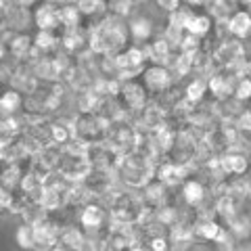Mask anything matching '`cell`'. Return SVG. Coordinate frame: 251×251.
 Segmentation results:
<instances>
[{
  "label": "cell",
  "instance_id": "cell-5",
  "mask_svg": "<svg viewBox=\"0 0 251 251\" xmlns=\"http://www.w3.org/2000/svg\"><path fill=\"white\" fill-rule=\"evenodd\" d=\"M74 134L77 140H82L86 145L103 143L109 134V122L103 120L97 111L77 113L74 120Z\"/></svg>",
  "mask_w": 251,
  "mask_h": 251
},
{
  "label": "cell",
  "instance_id": "cell-27",
  "mask_svg": "<svg viewBox=\"0 0 251 251\" xmlns=\"http://www.w3.org/2000/svg\"><path fill=\"white\" fill-rule=\"evenodd\" d=\"M75 4L80 9V13L84 15L86 25H90V23L99 21L100 17L107 15V0H77Z\"/></svg>",
  "mask_w": 251,
  "mask_h": 251
},
{
  "label": "cell",
  "instance_id": "cell-45",
  "mask_svg": "<svg viewBox=\"0 0 251 251\" xmlns=\"http://www.w3.org/2000/svg\"><path fill=\"white\" fill-rule=\"evenodd\" d=\"M247 46H249V49H251V38H249V40H247Z\"/></svg>",
  "mask_w": 251,
  "mask_h": 251
},
{
  "label": "cell",
  "instance_id": "cell-39",
  "mask_svg": "<svg viewBox=\"0 0 251 251\" xmlns=\"http://www.w3.org/2000/svg\"><path fill=\"white\" fill-rule=\"evenodd\" d=\"M124 251H145L143 245H138V243H134V245H130V247H126Z\"/></svg>",
  "mask_w": 251,
  "mask_h": 251
},
{
  "label": "cell",
  "instance_id": "cell-24",
  "mask_svg": "<svg viewBox=\"0 0 251 251\" xmlns=\"http://www.w3.org/2000/svg\"><path fill=\"white\" fill-rule=\"evenodd\" d=\"M182 92H184V99L188 103L197 105L201 100L209 99L207 94V75H199V74H193L191 77H186L182 82Z\"/></svg>",
  "mask_w": 251,
  "mask_h": 251
},
{
  "label": "cell",
  "instance_id": "cell-28",
  "mask_svg": "<svg viewBox=\"0 0 251 251\" xmlns=\"http://www.w3.org/2000/svg\"><path fill=\"white\" fill-rule=\"evenodd\" d=\"M15 243L21 251H36V230L31 222H19L15 230Z\"/></svg>",
  "mask_w": 251,
  "mask_h": 251
},
{
  "label": "cell",
  "instance_id": "cell-41",
  "mask_svg": "<svg viewBox=\"0 0 251 251\" xmlns=\"http://www.w3.org/2000/svg\"><path fill=\"white\" fill-rule=\"evenodd\" d=\"M132 2H134V4H136V6H143V4H145V2H149V0H132Z\"/></svg>",
  "mask_w": 251,
  "mask_h": 251
},
{
  "label": "cell",
  "instance_id": "cell-13",
  "mask_svg": "<svg viewBox=\"0 0 251 251\" xmlns=\"http://www.w3.org/2000/svg\"><path fill=\"white\" fill-rule=\"evenodd\" d=\"M34 29H46V31H61V6L59 2H50V0H40L34 9Z\"/></svg>",
  "mask_w": 251,
  "mask_h": 251
},
{
  "label": "cell",
  "instance_id": "cell-37",
  "mask_svg": "<svg viewBox=\"0 0 251 251\" xmlns=\"http://www.w3.org/2000/svg\"><path fill=\"white\" fill-rule=\"evenodd\" d=\"M13 4H21V6H27V9H34V6L40 2V0H11Z\"/></svg>",
  "mask_w": 251,
  "mask_h": 251
},
{
  "label": "cell",
  "instance_id": "cell-17",
  "mask_svg": "<svg viewBox=\"0 0 251 251\" xmlns=\"http://www.w3.org/2000/svg\"><path fill=\"white\" fill-rule=\"evenodd\" d=\"M218 157L226 176H247L251 172V153L247 149H230Z\"/></svg>",
  "mask_w": 251,
  "mask_h": 251
},
{
  "label": "cell",
  "instance_id": "cell-11",
  "mask_svg": "<svg viewBox=\"0 0 251 251\" xmlns=\"http://www.w3.org/2000/svg\"><path fill=\"white\" fill-rule=\"evenodd\" d=\"M247 42L237 40V38H226V40L216 42L214 50H211V57H214V65L218 67H228V65H239L243 54H245Z\"/></svg>",
  "mask_w": 251,
  "mask_h": 251
},
{
  "label": "cell",
  "instance_id": "cell-26",
  "mask_svg": "<svg viewBox=\"0 0 251 251\" xmlns=\"http://www.w3.org/2000/svg\"><path fill=\"white\" fill-rule=\"evenodd\" d=\"M214 17H211L209 13L205 11H195L191 23H188L186 31L193 36H199V38H207L211 36V31H214Z\"/></svg>",
  "mask_w": 251,
  "mask_h": 251
},
{
  "label": "cell",
  "instance_id": "cell-35",
  "mask_svg": "<svg viewBox=\"0 0 251 251\" xmlns=\"http://www.w3.org/2000/svg\"><path fill=\"white\" fill-rule=\"evenodd\" d=\"M153 2H155V9L161 11V13L168 17L172 11H176L178 6L182 4V0H153Z\"/></svg>",
  "mask_w": 251,
  "mask_h": 251
},
{
  "label": "cell",
  "instance_id": "cell-14",
  "mask_svg": "<svg viewBox=\"0 0 251 251\" xmlns=\"http://www.w3.org/2000/svg\"><path fill=\"white\" fill-rule=\"evenodd\" d=\"M178 193H180V197H182L184 205L193 207V209H197V207H201V205H205L207 201L214 199V195H211L209 186L203 182L201 178H197V176L186 178L184 182L178 186Z\"/></svg>",
  "mask_w": 251,
  "mask_h": 251
},
{
  "label": "cell",
  "instance_id": "cell-2",
  "mask_svg": "<svg viewBox=\"0 0 251 251\" xmlns=\"http://www.w3.org/2000/svg\"><path fill=\"white\" fill-rule=\"evenodd\" d=\"M109 211H111L113 222L117 224H132L136 226L143 220H147L153 214L155 209H151L145 203L140 191H134V188H126V186H115L111 195L105 199Z\"/></svg>",
  "mask_w": 251,
  "mask_h": 251
},
{
  "label": "cell",
  "instance_id": "cell-18",
  "mask_svg": "<svg viewBox=\"0 0 251 251\" xmlns=\"http://www.w3.org/2000/svg\"><path fill=\"white\" fill-rule=\"evenodd\" d=\"M2 27L11 31H34V13L27 6L11 2L2 17Z\"/></svg>",
  "mask_w": 251,
  "mask_h": 251
},
{
  "label": "cell",
  "instance_id": "cell-22",
  "mask_svg": "<svg viewBox=\"0 0 251 251\" xmlns=\"http://www.w3.org/2000/svg\"><path fill=\"white\" fill-rule=\"evenodd\" d=\"M170 193H172V188L168 184H163L159 178H153L151 182H147L143 188H140V195H143L145 203L151 209H157L159 205H163V203L168 201Z\"/></svg>",
  "mask_w": 251,
  "mask_h": 251
},
{
  "label": "cell",
  "instance_id": "cell-16",
  "mask_svg": "<svg viewBox=\"0 0 251 251\" xmlns=\"http://www.w3.org/2000/svg\"><path fill=\"white\" fill-rule=\"evenodd\" d=\"M86 155H88V161L94 170H109V172H115V166L122 157L111 145H109V140L88 145Z\"/></svg>",
  "mask_w": 251,
  "mask_h": 251
},
{
  "label": "cell",
  "instance_id": "cell-34",
  "mask_svg": "<svg viewBox=\"0 0 251 251\" xmlns=\"http://www.w3.org/2000/svg\"><path fill=\"white\" fill-rule=\"evenodd\" d=\"M234 97L241 99L243 103H249L251 100V75H243L239 84H237V88H234Z\"/></svg>",
  "mask_w": 251,
  "mask_h": 251
},
{
  "label": "cell",
  "instance_id": "cell-36",
  "mask_svg": "<svg viewBox=\"0 0 251 251\" xmlns=\"http://www.w3.org/2000/svg\"><path fill=\"white\" fill-rule=\"evenodd\" d=\"M36 251H69V249L59 241V243H54V245H50V247H42V249H36Z\"/></svg>",
  "mask_w": 251,
  "mask_h": 251
},
{
  "label": "cell",
  "instance_id": "cell-6",
  "mask_svg": "<svg viewBox=\"0 0 251 251\" xmlns=\"http://www.w3.org/2000/svg\"><path fill=\"white\" fill-rule=\"evenodd\" d=\"M138 136H140V130L136 128V124L132 122L130 117H120V120H115V122L109 124L107 140H109V145H111L120 155L136 151Z\"/></svg>",
  "mask_w": 251,
  "mask_h": 251
},
{
  "label": "cell",
  "instance_id": "cell-30",
  "mask_svg": "<svg viewBox=\"0 0 251 251\" xmlns=\"http://www.w3.org/2000/svg\"><path fill=\"white\" fill-rule=\"evenodd\" d=\"M138 6L132 0H107V13L120 19H130Z\"/></svg>",
  "mask_w": 251,
  "mask_h": 251
},
{
  "label": "cell",
  "instance_id": "cell-4",
  "mask_svg": "<svg viewBox=\"0 0 251 251\" xmlns=\"http://www.w3.org/2000/svg\"><path fill=\"white\" fill-rule=\"evenodd\" d=\"M86 149H88V145L77 138H72L67 145H63L61 159L57 166V172L63 178L72 180V182H82L90 174L92 166L88 161V155H86Z\"/></svg>",
  "mask_w": 251,
  "mask_h": 251
},
{
  "label": "cell",
  "instance_id": "cell-1",
  "mask_svg": "<svg viewBox=\"0 0 251 251\" xmlns=\"http://www.w3.org/2000/svg\"><path fill=\"white\" fill-rule=\"evenodd\" d=\"M88 38H90V50L94 54H117L128 44H132L128 19H120L113 15H105L99 21L90 23Z\"/></svg>",
  "mask_w": 251,
  "mask_h": 251
},
{
  "label": "cell",
  "instance_id": "cell-15",
  "mask_svg": "<svg viewBox=\"0 0 251 251\" xmlns=\"http://www.w3.org/2000/svg\"><path fill=\"white\" fill-rule=\"evenodd\" d=\"M130 120L136 124V128L140 132H149V134H153V132H157L159 128H163V126L168 124V115L163 113L161 109L153 103V100H149L143 109H138L136 113L130 115Z\"/></svg>",
  "mask_w": 251,
  "mask_h": 251
},
{
  "label": "cell",
  "instance_id": "cell-32",
  "mask_svg": "<svg viewBox=\"0 0 251 251\" xmlns=\"http://www.w3.org/2000/svg\"><path fill=\"white\" fill-rule=\"evenodd\" d=\"M138 245H143L145 251H170L172 249V241H170L168 234H159V237L143 239Z\"/></svg>",
  "mask_w": 251,
  "mask_h": 251
},
{
  "label": "cell",
  "instance_id": "cell-33",
  "mask_svg": "<svg viewBox=\"0 0 251 251\" xmlns=\"http://www.w3.org/2000/svg\"><path fill=\"white\" fill-rule=\"evenodd\" d=\"M15 197H17V188L0 182V214H9L15 203Z\"/></svg>",
  "mask_w": 251,
  "mask_h": 251
},
{
  "label": "cell",
  "instance_id": "cell-38",
  "mask_svg": "<svg viewBox=\"0 0 251 251\" xmlns=\"http://www.w3.org/2000/svg\"><path fill=\"white\" fill-rule=\"evenodd\" d=\"M232 251H251V245H249V243H239V245L234 247Z\"/></svg>",
  "mask_w": 251,
  "mask_h": 251
},
{
  "label": "cell",
  "instance_id": "cell-25",
  "mask_svg": "<svg viewBox=\"0 0 251 251\" xmlns=\"http://www.w3.org/2000/svg\"><path fill=\"white\" fill-rule=\"evenodd\" d=\"M228 29H230V36L237 38V40L247 42L251 38V13L245 6H239V9L230 15Z\"/></svg>",
  "mask_w": 251,
  "mask_h": 251
},
{
  "label": "cell",
  "instance_id": "cell-31",
  "mask_svg": "<svg viewBox=\"0 0 251 251\" xmlns=\"http://www.w3.org/2000/svg\"><path fill=\"white\" fill-rule=\"evenodd\" d=\"M193 15H195V9H191V6H186V4H180L176 11H172L166 21L170 23V25H176L180 29H186L188 27V23H191L193 19Z\"/></svg>",
  "mask_w": 251,
  "mask_h": 251
},
{
  "label": "cell",
  "instance_id": "cell-9",
  "mask_svg": "<svg viewBox=\"0 0 251 251\" xmlns=\"http://www.w3.org/2000/svg\"><path fill=\"white\" fill-rule=\"evenodd\" d=\"M128 29H130L132 42H136V44H147L149 40H153V38L161 31L157 19L153 17L151 13L143 11L140 6L136 9V13L128 19Z\"/></svg>",
  "mask_w": 251,
  "mask_h": 251
},
{
  "label": "cell",
  "instance_id": "cell-44",
  "mask_svg": "<svg viewBox=\"0 0 251 251\" xmlns=\"http://www.w3.org/2000/svg\"><path fill=\"white\" fill-rule=\"evenodd\" d=\"M247 111L251 113V100H249V103H247Z\"/></svg>",
  "mask_w": 251,
  "mask_h": 251
},
{
  "label": "cell",
  "instance_id": "cell-10",
  "mask_svg": "<svg viewBox=\"0 0 251 251\" xmlns=\"http://www.w3.org/2000/svg\"><path fill=\"white\" fill-rule=\"evenodd\" d=\"M140 80H143L145 88L149 90L151 97L172 88V86L176 84L174 75H172V72H170V67L161 65V63H149V65L143 69V74H140Z\"/></svg>",
  "mask_w": 251,
  "mask_h": 251
},
{
  "label": "cell",
  "instance_id": "cell-40",
  "mask_svg": "<svg viewBox=\"0 0 251 251\" xmlns=\"http://www.w3.org/2000/svg\"><path fill=\"white\" fill-rule=\"evenodd\" d=\"M170 251H195V247H172Z\"/></svg>",
  "mask_w": 251,
  "mask_h": 251
},
{
  "label": "cell",
  "instance_id": "cell-3",
  "mask_svg": "<svg viewBox=\"0 0 251 251\" xmlns=\"http://www.w3.org/2000/svg\"><path fill=\"white\" fill-rule=\"evenodd\" d=\"M155 166L157 163L151 157H147L140 151L126 153L120 157V161L115 166V178L122 186L140 191L147 182H151L155 178Z\"/></svg>",
  "mask_w": 251,
  "mask_h": 251
},
{
  "label": "cell",
  "instance_id": "cell-19",
  "mask_svg": "<svg viewBox=\"0 0 251 251\" xmlns=\"http://www.w3.org/2000/svg\"><path fill=\"white\" fill-rule=\"evenodd\" d=\"M224 232H226V226L216 216L195 218V237H197V243H211L214 245Z\"/></svg>",
  "mask_w": 251,
  "mask_h": 251
},
{
  "label": "cell",
  "instance_id": "cell-12",
  "mask_svg": "<svg viewBox=\"0 0 251 251\" xmlns=\"http://www.w3.org/2000/svg\"><path fill=\"white\" fill-rule=\"evenodd\" d=\"M82 184L86 186V191L90 193L92 199H100L105 201L115 186H120L115 178V172H109V170H90V174L82 180Z\"/></svg>",
  "mask_w": 251,
  "mask_h": 251
},
{
  "label": "cell",
  "instance_id": "cell-20",
  "mask_svg": "<svg viewBox=\"0 0 251 251\" xmlns=\"http://www.w3.org/2000/svg\"><path fill=\"white\" fill-rule=\"evenodd\" d=\"M143 46H145V50H147L149 63H161V65H168L170 59L174 57V52H176V49L161 34H157L153 40H149Z\"/></svg>",
  "mask_w": 251,
  "mask_h": 251
},
{
  "label": "cell",
  "instance_id": "cell-23",
  "mask_svg": "<svg viewBox=\"0 0 251 251\" xmlns=\"http://www.w3.org/2000/svg\"><path fill=\"white\" fill-rule=\"evenodd\" d=\"M214 107H216V113L220 117V122H230V124H234L243 113H245L247 103H243L241 99H237L232 94V97H228V99L214 100Z\"/></svg>",
  "mask_w": 251,
  "mask_h": 251
},
{
  "label": "cell",
  "instance_id": "cell-42",
  "mask_svg": "<svg viewBox=\"0 0 251 251\" xmlns=\"http://www.w3.org/2000/svg\"><path fill=\"white\" fill-rule=\"evenodd\" d=\"M230 2H234V4H237V6H241V4H245V2H247V0H230Z\"/></svg>",
  "mask_w": 251,
  "mask_h": 251
},
{
  "label": "cell",
  "instance_id": "cell-46",
  "mask_svg": "<svg viewBox=\"0 0 251 251\" xmlns=\"http://www.w3.org/2000/svg\"><path fill=\"white\" fill-rule=\"evenodd\" d=\"M249 184H251V172H249Z\"/></svg>",
  "mask_w": 251,
  "mask_h": 251
},
{
  "label": "cell",
  "instance_id": "cell-43",
  "mask_svg": "<svg viewBox=\"0 0 251 251\" xmlns=\"http://www.w3.org/2000/svg\"><path fill=\"white\" fill-rule=\"evenodd\" d=\"M243 6H245V9H247V11L251 13V0H247V2H245V4H243Z\"/></svg>",
  "mask_w": 251,
  "mask_h": 251
},
{
  "label": "cell",
  "instance_id": "cell-7",
  "mask_svg": "<svg viewBox=\"0 0 251 251\" xmlns=\"http://www.w3.org/2000/svg\"><path fill=\"white\" fill-rule=\"evenodd\" d=\"M115 65H117V74H120L122 80H128V77H138L143 74V69L149 65V57L143 44L132 42L128 44L124 50H120L115 54Z\"/></svg>",
  "mask_w": 251,
  "mask_h": 251
},
{
  "label": "cell",
  "instance_id": "cell-21",
  "mask_svg": "<svg viewBox=\"0 0 251 251\" xmlns=\"http://www.w3.org/2000/svg\"><path fill=\"white\" fill-rule=\"evenodd\" d=\"M34 230H36V249L50 247L54 243H59L61 226L54 224L49 216H44L38 220V222H34Z\"/></svg>",
  "mask_w": 251,
  "mask_h": 251
},
{
  "label": "cell",
  "instance_id": "cell-8",
  "mask_svg": "<svg viewBox=\"0 0 251 251\" xmlns=\"http://www.w3.org/2000/svg\"><path fill=\"white\" fill-rule=\"evenodd\" d=\"M117 100H120L122 109L126 111V115L136 113L138 109H143L149 100H151V94L145 88L143 80L138 77H128V80H122V86L117 90Z\"/></svg>",
  "mask_w": 251,
  "mask_h": 251
},
{
  "label": "cell",
  "instance_id": "cell-29",
  "mask_svg": "<svg viewBox=\"0 0 251 251\" xmlns=\"http://www.w3.org/2000/svg\"><path fill=\"white\" fill-rule=\"evenodd\" d=\"M61 6V23L63 27H80L86 25L84 15L80 13L75 2H67V4H59Z\"/></svg>",
  "mask_w": 251,
  "mask_h": 251
}]
</instances>
